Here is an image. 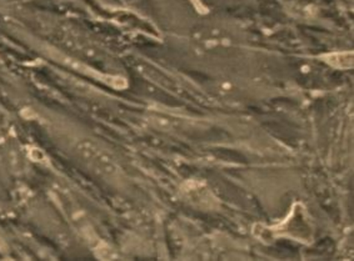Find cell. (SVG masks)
<instances>
[{"label": "cell", "instance_id": "2", "mask_svg": "<svg viewBox=\"0 0 354 261\" xmlns=\"http://www.w3.org/2000/svg\"><path fill=\"white\" fill-rule=\"evenodd\" d=\"M326 59L330 66L342 68V69H348L353 66V54L349 52L330 54Z\"/></svg>", "mask_w": 354, "mask_h": 261}, {"label": "cell", "instance_id": "1", "mask_svg": "<svg viewBox=\"0 0 354 261\" xmlns=\"http://www.w3.org/2000/svg\"><path fill=\"white\" fill-rule=\"evenodd\" d=\"M80 153H83L86 160L92 162L94 168L103 171L104 174H113L115 171L112 159L108 157L104 151L98 148L95 144L86 143V145L82 146Z\"/></svg>", "mask_w": 354, "mask_h": 261}]
</instances>
